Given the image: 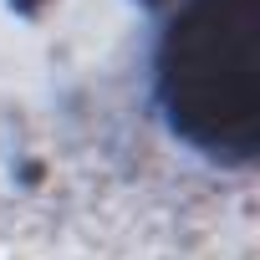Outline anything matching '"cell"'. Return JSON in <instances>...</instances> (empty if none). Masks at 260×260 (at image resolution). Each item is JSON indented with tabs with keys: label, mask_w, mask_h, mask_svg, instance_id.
I'll list each match as a JSON object with an SVG mask.
<instances>
[{
	"label": "cell",
	"mask_w": 260,
	"mask_h": 260,
	"mask_svg": "<svg viewBox=\"0 0 260 260\" xmlns=\"http://www.w3.org/2000/svg\"><path fill=\"white\" fill-rule=\"evenodd\" d=\"M174 6L153 51V97L169 133L224 169L260 153V0Z\"/></svg>",
	"instance_id": "cell-1"
},
{
	"label": "cell",
	"mask_w": 260,
	"mask_h": 260,
	"mask_svg": "<svg viewBox=\"0 0 260 260\" xmlns=\"http://www.w3.org/2000/svg\"><path fill=\"white\" fill-rule=\"evenodd\" d=\"M148 6H164V0H148Z\"/></svg>",
	"instance_id": "cell-2"
}]
</instances>
